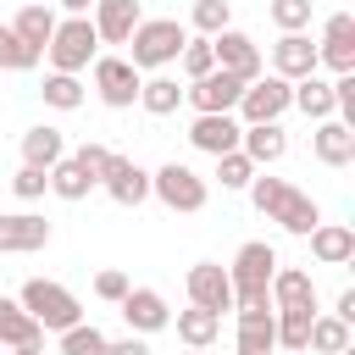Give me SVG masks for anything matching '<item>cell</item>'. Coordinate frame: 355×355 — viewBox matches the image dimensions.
Returning a JSON list of instances; mask_svg holds the SVG:
<instances>
[{
    "instance_id": "cell-1",
    "label": "cell",
    "mask_w": 355,
    "mask_h": 355,
    "mask_svg": "<svg viewBox=\"0 0 355 355\" xmlns=\"http://www.w3.org/2000/svg\"><path fill=\"white\" fill-rule=\"evenodd\" d=\"M250 200H255V211H261L266 222H277V227L294 233V239H305V233L322 222V205H316L305 189H294V183H283V178H266V172L250 178Z\"/></svg>"
},
{
    "instance_id": "cell-2",
    "label": "cell",
    "mask_w": 355,
    "mask_h": 355,
    "mask_svg": "<svg viewBox=\"0 0 355 355\" xmlns=\"http://www.w3.org/2000/svg\"><path fill=\"white\" fill-rule=\"evenodd\" d=\"M272 272H277V250L266 239L239 244V255L227 266V277H233V311H272V294H266Z\"/></svg>"
},
{
    "instance_id": "cell-3",
    "label": "cell",
    "mask_w": 355,
    "mask_h": 355,
    "mask_svg": "<svg viewBox=\"0 0 355 355\" xmlns=\"http://www.w3.org/2000/svg\"><path fill=\"white\" fill-rule=\"evenodd\" d=\"M183 39H189L183 22H172V17H139V28L128 33V61H133L139 72H161V67L178 61Z\"/></svg>"
},
{
    "instance_id": "cell-4",
    "label": "cell",
    "mask_w": 355,
    "mask_h": 355,
    "mask_svg": "<svg viewBox=\"0 0 355 355\" xmlns=\"http://www.w3.org/2000/svg\"><path fill=\"white\" fill-rule=\"evenodd\" d=\"M22 311L44 327V333H67L72 322H83V305H78V294L67 288V283H55V277H28L22 283Z\"/></svg>"
},
{
    "instance_id": "cell-5",
    "label": "cell",
    "mask_w": 355,
    "mask_h": 355,
    "mask_svg": "<svg viewBox=\"0 0 355 355\" xmlns=\"http://www.w3.org/2000/svg\"><path fill=\"white\" fill-rule=\"evenodd\" d=\"M150 194H155L166 211H178V216H194V211H205V200H211V183H205L194 166H183V161H166V166H155V172H150Z\"/></svg>"
},
{
    "instance_id": "cell-6",
    "label": "cell",
    "mask_w": 355,
    "mask_h": 355,
    "mask_svg": "<svg viewBox=\"0 0 355 355\" xmlns=\"http://www.w3.org/2000/svg\"><path fill=\"white\" fill-rule=\"evenodd\" d=\"M44 55H50V72H89V61L100 55V33H94V22H89V17H67V22H55Z\"/></svg>"
},
{
    "instance_id": "cell-7",
    "label": "cell",
    "mask_w": 355,
    "mask_h": 355,
    "mask_svg": "<svg viewBox=\"0 0 355 355\" xmlns=\"http://www.w3.org/2000/svg\"><path fill=\"white\" fill-rule=\"evenodd\" d=\"M89 72H94V94H100V105H111V111L139 105V83H144V72H139L128 55H94Z\"/></svg>"
},
{
    "instance_id": "cell-8",
    "label": "cell",
    "mask_w": 355,
    "mask_h": 355,
    "mask_svg": "<svg viewBox=\"0 0 355 355\" xmlns=\"http://www.w3.org/2000/svg\"><path fill=\"white\" fill-rule=\"evenodd\" d=\"M288 100H294V83L277 78V72H261L255 83H244V94H239L233 111H239V122H283Z\"/></svg>"
},
{
    "instance_id": "cell-9",
    "label": "cell",
    "mask_w": 355,
    "mask_h": 355,
    "mask_svg": "<svg viewBox=\"0 0 355 355\" xmlns=\"http://www.w3.org/2000/svg\"><path fill=\"white\" fill-rule=\"evenodd\" d=\"M211 55H216L222 72H233V78H244V83H255V78L266 72L261 44H255L244 28H222V33H211Z\"/></svg>"
},
{
    "instance_id": "cell-10",
    "label": "cell",
    "mask_w": 355,
    "mask_h": 355,
    "mask_svg": "<svg viewBox=\"0 0 355 355\" xmlns=\"http://www.w3.org/2000/svg\"><path fill=\"white\" fill-rule=\"evenodd\" d=\"M239 133H244V122H239L233 111H194V122H189V144H194L200 155H227V150H239Z\"/></svg>"
},
{
    "instance_id": "cell-11",
    "label": "cell",
    "mask_w": 355,
    "mask_h": 355,
    "mask_svg": "<svg viewBox=\"0 0 355 355\" xmlns=\"http://www.w3.org/2000/svg\"><path fill=\"white\" fill-rule=\"evenodd\" d=\"M183 288H189V305H205V311H233V277H227V266H216V261H194L189 266V277H183Z\"/></svg>"
},
{
    "instance_id": "cell-12",
    "label": "cell",
    "mask_w": 355,
    "mask_h": 355,
    "mask_svg": "<svg viewBox=\"0 0 355 355\" xmlns=\"http://www.w3.org/2000/svg\"><path fill=\"white\" fill-rule=\"evenodd\" d=\"M116 305H122L128 333H139V338H150V333L172 327V305H166V294H161V288H128Z\"/></svg>"
},
{
    "instance_id": "cell-13",
    "label": "cell",
    "mask_w": 355,
    "mask_h": 355,
    "mask_svg": "<svg viewBox=\"0 0 355 355\" xmlns=\"http://www.w3.org/2000/svg\"><path fill=\"white\" fill-rule=\"evenodd\" d=\"M316 67H333V78H338V72H355V17H349V11H333V17L322 22Z\"/></svg>"
},
{
    "instance_id": "cell-14",
    "label": "cell",
    "mask_w": 355,
    "mask_h": 355,
    "mask_svg": "<svg viewBox=\"0 0 355 355\" xmlns=\"http://www.w3.org/2000/svg\"><path fill=\"white\" fill-rule=\"evenodd\" d=\"M239 94H244V78H233V72H222V67H211L205 78H189V89H183V100H189L194 111H233Z\"/></svg>"
},
{
    "instance_id": "cell-15",
    "label": "cell",
    "mask_w": 355,
    "mask_h": 355,
    "mask_svg": "<svg viewBox=\"0 0 355 355\" xmlns=\"http://www.w3.org/2000/svg\"><path fill=\"white\" fill-rule=\"evenodd\" d=\"M100 189H105L116 205H144V200H150V172H144L139 161H128V155L111 150V161H105V172H100Z\"/></svg>"
},
{
    "instance_id": "cell-16",
    "label": "cell",
    "mask_w": 355,
    "mask_h": 355,
    "mask_svg": "<svg viewBox=\"0 0 355 355\" xmlns=\"http://www.w3.org/2000/svg\"><path fill=\"white\" fill-rule=\"evenodd\" d=\"M50 244V222L33 211H6L0 216V255H33Z\"/></svg>"
},
{
    "instance_id": "cell-17",
    "label": "cell",
    "mask_w": 355,
    "mask_h": 355,
    "mask_svg": "<svg viewBox=\"0 0 355 355\" xmlns=\"http://www.w3.org/2000/svg\"><path fill=\"white\" fill-rule=\"evenodd\" d=\"M272 72L288 78V83L311 78V72H316V44H311V33H277V44H272Z\"/></svg>"
},
{
    "instance_id": "cell-18",
    "label": "cell",
    "mask_w": 355,
    "mask_h": 355,
    "mask_svg": "<svg viewBox=\"0 0 355 355\" xmlns=\"http://www.w3.org/2000/svg\"><path fill=\"white\" fill-rule=\"evenodd\" d=\"M311 155H316L322 166H349V161H355V128L338 122V116H322L316 133H311Z\"/></svg>"
},
{
    "instance_id": "cell-19",
    "label": "cell",
    "mask_w": 355,
    "mask_h": 355,
    "mask_svg": "<svg viewBox=\"0 0 355 355\" xmlns=\"http://www.w3.org/2000/svg\"><path fill=\"white\" fill-rule=\"evenodd\" d=\"M139 17H144L139 0H94V11H89L100 44H128V33L139 28Z\"/></svg>"
},
{
    "instance_id": "cell-20",
    "label": "cell",
    "mask_w": 355,
    "mask_h": 355,
    "mask_svg": "<svg viewBox=\"0 0 355 355\" xmlns=\"http://www.w3.org/2000/svg\"><path fill=\"white\" fill-rule=\"evenodd\" d=\"M239 150H244L255 166H277V161L288 155V133H283V122H244Z\"/></svg>"
},
{
    "instance_id": "cell-21",
    "label": "cell",
    "mask_w": 355,
    "mask_h": 355,
    "mask_svg": "<svg viewBox=\"0 0 355 355\" xmlns=\"http://www.w3.org/2000/svg\"><path fill=\"white\" fill-rule=\"evenodd\" d=\"M305 239H311V255L322 266H349L355 261V227L349 222H316Z\"/></svg>"
},
{
    "instance_id": "cell-22",
    "label": "cell",
    "mask_w": 355,
    "mask_h": 355,
    "mask_svg": "<svg viewBox=\"0 0 355 355\" xmlns=\"http://www.w3.org/2000/svg\"><path fill=\"white\" fill-rule=\"evenodd\" d=\"M266 294H272V311H288V305H311V311H316V283H311L305 266H283V261H277Z\"/></svg>"
},
{
    "instance_id": "cell-23",
    "label": "cell",
    "mask_w": 355,
    "mask_h": 355,
    "mask_svg": "<svg viewBox=\"0 0 355 355\" xmlns=\"http://www.w3.org/2000/svg\"><path fill=\"white\" fill-rule=\"evenodd\" d=\"M22 344H39L44 349V327L22 311V300H6L0 294V349H22Z\"/></svg>"
},
{
    "instance_id": "cell-24",
    "label": "cell",
    "mask_w": 355,
    "mask_h": 355,
    "mask_svg": "<svg viewBox=\"0 0 355 355\" xmlns=\"http://www.w3.org/2000/svg\"><path fill=\"white\" fill-rule=\"evenodd\" d=\"M277 333H272V311H239V333H233V355H272Z\"/></svg>"
},
{
    "instance_id": "cell-25",
    "label": "cell",
    "mask_w": 355,
    "mask_h": 355,
    "mask_svg": "<svg viewBox=\"0 0 355 355\" xmlns=\"http://www.w3.org/2000/svg\"><path fill=\"white\" fill-rule=\"evenodd\" d=\"M61 155H67V139H61V128L39 122V128H28V133H22V166H39V172H50Z\"/></svg>"
},
{
    "instance_id": "cell-26",
    "label": "cell",
    "mask_w": 355,
    "mask_h": 355,
    "mask_svg": "<svg viewBox=\"0 0 355 355\" xmlns=\"http://www.w3.org/2000/svg\"><path fill=\"white\" fill-rule=\"evenodd\" d=\"M89 189H100V178H94L89 166H78L72 155H61V161L50 166V194H55V200L78 205V200H89Z\"/></svg>"
},
{
    "instance_id": "cell-27",
    "label": "cell",
    "mask_w": 355,
    "mask_h": 355,
    "mask_svg": "<svg viewBox=\"0 0 355 355\" xmlns=\"http://www.w3.org/2000/svg\"><path fill=\"white\" fill-rule=\"evenodd\" d=\"M172 327H178V338H183L189 349H211V344H216V333H222V316H216V311H205V305H189V311H178V316H172Z\"/></svg>"
},
{
    "instance_id": "cell-28",
    "label": "cell",
    "mask_w": 355,
    "mask_h": 355,
    "mask_svg": "<svg viewBox=\"0 0 355 355\" xmlns=\"http://www.w3.org/2000/svg\"><path fill=\"white\" fill-rule=\"evenodd\" d=\"M55 22H61V17H55L50 6H22V11L11 17V33H17V39L28 44V50H39V55H44V44H50Z\"/></svg>"
},
{
    "instance_id": "cell-29",
    "label": "cell",
    "mask_w": 355,
    "mask_h": 355,
    "mask_svg": "<svg viewBox=\"0 0 355 355\" xmlns=\"http://www.w3.org/2000/svg\"><path fill=\"white\" fill-rule=\"evenodd\" d=\"M311 305H288V311H272V333H277V349L288 355H305V333H311Z\"/></svg>"
},
{
    "instance_id": "cell-30",
    "label": "cell",
    "mask_w": 355,
    "mask_h": 355,
    "mask_svg": "<svg viewBox=\"0 0 355 355\" xmlns=\"http://www.w3.org/2000/svg\"><path fill=\"white\" fill-rule=\"evenodd\" d=\"M305 349H311V355H344V349H349V322H338L333 311H327V316L316 311V316H311V333H305Z\"/></svg>"
},
{
    "instance_id": "cell-31",
    "label": "cell",
    "mask_w": 355,
    "mask_h": 355,
    "mask_svg": "<svg viewBox=\"0 0 355 355\" xmlns=\"http://www.w3.org/2000/svg\"><path fill=\"white\" fill-rule=\"evenodd\" d=\"M139 105H144L150 116H172V111L183 105V89H178V78H166V72H150V78L139 83Z\"/></svg>"
},
{
    "instance_id": "cell-32",
    "label": "cell",
    "mask_w": 355,
    "mask_h": 355,
    "mask_svg": "<svg viewBox=\"0 0 355 355\" xmlns=\"http://www.w3.org/2000/svg\"><path fill=\"white\" fill-rule=\"evenodd\" d=\"M288 105H294V111H305L311 122H322V116H333V111H338V105H333V83H327V78H316V72L294 83V100H288Z\"/></svg>"
},
{
    "instance_id": "cell-33",
    "label": "cell",
    "mask_w": 355,
    "mask_h": 355,
    "mask_svg": "<svg viewBox=\"0 0 355 355\" xmlns=\"http://www.w3.org/2000/svg\"><path fill=\"white\" fill-rule=\"evenodd\" d=\"M39 94H44L50 111H78V105H83V83H78V72H50V78L39 83Z\"/></svg>"
},
{
    "instance_id": "cell-34",
    "label": "cell",
    "mask_w": 355,
    "mask_h": 355,
    "mask_svg": "<svg viewBox=\"0 0 355 355\" xmlns=\"http://www.w3.org/2000/svg\"><path fill=\"white\" fill-rule=\"evenodd\" d=\"M189 28L211 39V33L233 28V6H227V0H194V6H189Z\"/></svg>"
},
{
    "instance_id": "cell-35",
    "label": "cell",
    "mask_w": 355,
    "mask_h": 355,
    "mask_svg": "<svg viewBox=\"0 0 355 355\" xmlns=\"http://www.w3.org/2000/svg\"><path fill=\"white\" fill-rule=\"evenodd\" d=\"M44 55L39 50H28L17 33H11V22H0V72H33Z\"/></svg>"
},
{
    "instance_id": "cell-36",
    "label": "cell",
    "mask_w": 355,
    "mask_h": 355,
    "mask_svg": "<svg viewBox=\"0 0 355 355\" xmlns=\"http://www.w3.org/2000/svg\"><path fill=\"white\" fill-rule=\"evenodd\" d=\"M105 333L94 327V322H72L67 333H61V355H105Z\"/></svg>"
},
{
    "instance_id": "cell-37",
    "label": "cell",
    "mask_w": 355,
    "mask_h": 355,
    "mask_svg": "<svg viewBox=\"0 0 355 355\" xmlns=\"http://www.w3.org/2000/svg\"><path fill=\"white\" fill-rule=\"evenodd\" d=\"M261 166L244 155V150H227V155H216V183L222 189H250V178H255Z\"/></svg>"
},
{
    "instance_id": "cell-38",
    "label": "cell",
    "mask_w": 355,
    "mask_h": 355,
    "mask_svg": "<svg viewBox=\"0 0 355 355\" xmlns=\"http://www.w3.org/2000/svg\"><path fill=\"white\" fill-rule=\"evenodd\" d=\"M178 67H183V78H205V72L216 67V55H211V39H205V33L183 39V50H178Z\"/></svg>"
},
{
    "instance_id": "cell-39",
    "label": "cell",
    "mask_w": 355,
    "mask_h": 355,
    "mask_svg": "<svg viewBox=\"0 0 355 355\" xmlns=\"http://www.w3.org/2000/svg\"><path fill=\"white\" fill-rule=\"evenodd\" d=\"M266 17L277 22V33H305L311 28V0H272Z\"/></svg>"
},
{
    "instance_id": "cell-40",
    "label": "cell",
    "mask_w": 355,
    "mask_h": 355,
    "mask_svg": "<svg viewBox=\"0 0 355 355\" xmlns=\"http://www.w3.org/2000/svg\"><path fill=\"white\" fill-rule=\"evenodd\" d=\"M11 189H17V200H39V194L50 189V172H39V166H17Z\"/></svg>"
},
{
    "instance_id": "cell-41",
    "label": "cell",
    "mask_w": 355,
    "mask_h": 355,
    "mask_svg": "<svg viewBox=\"0 0 355 355\" xmlns=\"http://www.w3.org/2000/svg\"><path fill=\"white\" fill-rule=\"evenodd\" d=\"M128 288H133V283H128V272H116V266H105V272L94 277V294H100L105 305H116V300H122Z\"/></svg>"
},
{
    "instance_id": "cell-42",
    "label": "cell",
    "mask_w": 355,
    "mask_h": 355,
    "mask_svg": "<svg viewBox=\"0 0 355 355\" xmlns=\"http://www.w3.org/2000/svg\"><path fill=\"white\" fill-rule=\"evenodd\" d=\"M72 161H78V166H89V172H94V178H100V172H105V161H111V150H105V144H94V139H89V144H78V150H72Z\"/></svg>"
},
{
    "instance_id": "cell-43",
    "label": "cell",
    "mask_w": 355,
    "mask_h": 355,
    "mask_svg": "<svg viewBox=\"0 0 355 355\" xmlns=\"http://www.w3.org/2000/svg\"><path fill=\"white\" fill-rule=\"evenodd\" d=\"M105 355H155V349H150L139 333H128V338H111V344H105Z\"/></svg>"
},
{
    "instance_id": "cell-44",
    "label": "cell",
    "mask_w": 355,
    "mask_h": 355,
    "mask_svg": "<svg viewBox=\"0 0 355 355\" xmlns=\"http://www.w3.org/2000/svg\"><path fill=\"white\" fill-rule=\"evenodd\" d=\"M333 316H338V322H349V327H355V288H344V294H338V300H333Z\"/></svg>"
},
{
    "instance_id": "cell-45",
    "label": "cell",
    "mask_w": 355,
    "mask_h": 355,
    "mask_svg": "<svg viewBox=\"0 0 355 355\" xmlns=\"http://www.w3.org/2000/svg\"><path fill=\"white\" fill-rule=\"evenodd\" d=\"M61 6H67V17H89L94 11V0H61Z\"/></svg>"
},
{
    "instance_id": "cell-46",
    "label": "cell",
    "mask_w": 355,
    "mask_h": 355,
    "mask_svg": "<svg viewBox=\"0 0 355 355\" xmlns=\"http://www.w3.org/2000/svg\"><path fill=\"white\" fill-rule=\"evenodd\" d=\"M6 355H39V344H22V349H6Z\"/></svg>"
},
{
    "instance_id": "cell-47",
    "label": "cell",
    "mask_w": 355,
    "mask_h": 355,
    "mask_svg": "<svg viewBox=\"0 0 355 355\" xmlns=\"http://www.w3.org/2000/svg\"><path fill=\"white\" fill-rule=\"evenodd\" d=\"M189 355H205V349H189Z\"/></svg>"
},
{
    "instance_id": "cell-48",
    "label": "cell",
    "mask_w": 355,
    "mask_h": 355,
    "mask_svg": "<svg viewBox=\"0 0 355 355\" xmlns=\"http://www.w3.org/2000/svg\"><path fill=\"white\" fill-rule=\"evenodd\" d=\"M272 355H288V349H272Z\"/></svg>"
},
{
    "instance_id": "cell-49",
    "label": "cell",
    "mask_w": 355,
    "mask_h": 355,
    "mask_svg": "<svg viewBox=\"0 0 355 355\" xmlns=\"http://www.w3.org/2000/svg\"><path fill=\"white\" fill-rule=\"evenodd\" d=\"M305 355H311V349H305Z\"/></svg>"
},
{
    "instance_id": "cell-50",
    "label": "cell",
    "mask_w": 355,
    "mask_h": 355,
    "mask_svg": "<svg viewBox=\"0 0 355 355\" xmlns=\"http://www.w3.org/2000/svg\"><path fill=\"white\" fill-rule=\"evenodd\" d=\"M0 355H6V349H0Z\"/></svg>"
}]
</instances>
